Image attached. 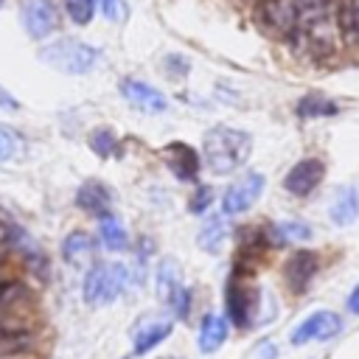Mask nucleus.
Returning a JSON list of instances; mask_svg holds the SVG:
<instances>
[{"instance_id":"f257e3e1","label":"nucleus","mask_w":359,"mask_h":359,"mask_svg":"<svg viewBox=\"0 0 359 359\" xmlns=\"http://www.w3.org/2000/svg\"><path fill=\"white\" fill-rule=\"evenodd\" d=\"M252 151V137L244 129L213 126L202 140V160L213 174H233L247 163Z\"/></svg>"},{"instance_id":"f03ea898","label":"nucleus","mask_w":359,"mask_h":359,"mask_svg":"<svg viewBox=\"0 0 359 359\" xmlns=\"http://www.w3.org/2000/svg\"><path fill=\"white\" fill-rule=\"evenodd\" d=\"M39 59L59 70V73H70V76H84L95 67V48L84 45L81 39H73V36H62V39H53L48 45L39 48Z\"/></svg>"},{"instance_id":"7ed1b4c3","label":"nucleus","mask_w":359,"mask_h":359,"mask_svg":"<svg viewBox=\"0 0 359 359\" xmlns=\"http://www.w3.org/2000/svg\"><path fill=\"white\" fill-rule=\"evenodd\" d=\"M129 283V269L123 264H95L93 269H87L84 275V300L93 306H107L112 300H118L123 294Z\"/></svg>"},{"instance_id":"20e7f679","label":"nucleus","mask_w":359,"mask_h":359,"mask_svg":"<svg viewBox=\"0 0 359 359\" xmlns=\"http://www.w3.org/2000/svg\"><path fill=\"white\" fill-rule=\"evenodd\" d=\"M255 17L261 20L264 28L283 34V36H292L300 25L303 3H297V0H261L255 8Z\"/></svg>"},{"instance_id":"39448f33","label":"nucleus","mask_w":359,"mask_h":359,"mask_svg":"<svg viewBox=\"0 0 359 359\" xmlns=\"http://www.w3.org/2000/svg\"><path fill=\"white\" fill-rule=\"evenodd\" d=\"M157 292H160V297L171 306V311L180 320L188 317V311H191V292L185 289L182 272H180V266L171 258L160 261V266H157Z\"/></svg>"},{"instance_id":"423d86ee","label":"nucleus","mask_w":359,"mask_h":359,"mask_svg":"<svg viewBox=\"0 0 359 359\" xmlns=\"http://www.w3.org/2000/svg\"><path fill=\"white\" fill-rule=\"evenodd\" d=\"M261 191H264V174L250 171V174H244L241 180H236V182L224 191V196H222V210H224L227 216H238V213L250 210V208L258 202Z\"/></svg>"},{"instance_id":"0eeeda50","label":"nucleus","mask_w":359,"mask_h":359,"mask_svg":"<svg viewBox=\"0 0 359 359\" xmlns=\"http://www.w3.org/2000/svg\"><path fill=\"white\" fill-rule=\"evenodd\" d=\"M121 95L129 107H135L143 115H160V112L168 109V98L160 90H154L151 84L140 81V79H123L121 81Z\"/></svg>"},{"instance_id":"6e6552de","label":"nucleus","mask_w":359,"mask_h":359,"mask_svg":"<svg viewBox=\"0 0 359 359\" xmlns=\"http://www.w3.org/2000/svg\"><path fill=\"white\" fill-rule=\"evenodd\" d=\"M22 25L31 39H39V42L48 39L59 25L53 0H25L22 3Z\"/></svg>"},{"instance_id":"1a4fd4ad","label":"nucleus","mask_w":359,"mask_h":359,"mask_svg":"<svg viewBox=\"0 0 359 359\" xmlns=\"http://www.w3.org/2000/svg\"><path fill=\"white\" fill-rule=\"evenodd\" d=\"M325 177V163L317 160V157H306L300 163H294L286 177H283V188L294 196H309Z\"/></svg>"},{"instance_id":"9d476101","label":"nucleus","mask_w":359,"mask_h":359,"mask_svg":"<svg viewBox=\"0 0 359 359\" xmlns=\"http://www.w3.org/2000/svg\"><path fill=\"white\" fill-rule=\"evenodd\" d=\"M339 317L334 311H314L309 314L294 331H292V342L294 345H303V342H311V339H328L339 331Z\"/></svg>"},{"instance_id":"9b49d317","label":"nucleus","mask_w":359,"mask_h":359,"mask_svg":"<svg viewBox=\"0 0 359 359\" xmlns=\"http://www.w3.org/2000/svg\"><path fill=\"white\" fill-rule=\"evenodd\" d=\"M317 266H320V261H317L314 252H309V250L292 252V258H289L286 266H283V278H286L289 289H292V292H303V289L311 283V278L317 275Z\"/></svg>"},{"instance_id":"f8f14e48","label":"nucleus","mask_w":359,"mask_h":359,"mask_svg":"<svg viewBox=\"0 0 359 359\" xmlns=\"http://www.w3.org/2000/svg\"><path fill=\"white\" fill-rule=\"evenodd\" d=\"M163 157H165V165L171 168L174 177L185 180V182L196 180V174H199V154L188 143H168L163 149Z\"/></svg>"},{"instance_id":"ddd939ff","label":"nucleus","mask_w":359,"mask_h":359,"mask_svg":"<svg viewBox=\"0 0 359 359\" xmlns=\"http://www.w3.org/2000/svg\"><path fill=\"white\" fill-rule=\"evenodd\" d=\"M76 205L81 210H87L90 216H109V208H112V194L109 188L101 182V180H87L79 191H76Z\"/></svg>"},{"instance_id":"4468645a","label":"nucleus","mask_w":359,"mask_h":359,"mask_svg":"<svg viewBox=\"0 0 359 359\" xmlns=\"http://www.w3.org/2000/svg\"><path fill=\"white\" fill-rule=\"evenodd\" d=\"M171 334V323L168 320H157V317H143L135 331H132V342L137 353H149L157 342H163Z\"/></svg>"},{"instance_id":"2eb2a0df","label":"nucleus","mask_w":359,"mask_h":359,"mask_svg":"<svg viewBox=\"0 0 359 359\" xmlns=\"http://www.w3.org/2000/svg\"><path fill=\"white\" fill-rule=\"evenodd\" d=\"M224 300H227V317L247 328L250 325V314H252V292L247 286H241L236 278L227 283V292H224Z\"/></svg>"},{"instance_id":"dca6fc26","label":"nucleus","mask_w":359,"mask_h":359,"mask_svg":"<svg viewBox=\"0 0 359 359\" xmlns=\"http://www.w3.org/2000/svg\"><path fill=\"white\" fill-rule=\"evenodd\" d=\"M359 216V191L356 188H339L331 202V222L334 224H351Z\"/></svg>"},{"instance_id":"f3484780","label":"nucleus","mask_w":359,"mask_h":359,"mask_svg":"<svg viewBox=\"0 0 359 359\" xmlns=\"http://www.w3.org/2000/svg\"><path fill=\"white\" fill-rule=\"evenodd\" d=\"M227 339V317L222 314H208L199 325V351L213 353L222 342Z\"/></svg>"},{"instance_id":"a211bd4d","label":"nucleus","mask_w":359,"mask_h":359,"mask_svg":"<svg viewBox=\"0 0 359 359\" xmlns=\"http://www.w3.org/2000/svg\"><path fill=\"white\" fill-rule=\"evenodd\" d=\"M93 252H95V244H93V238H90L87 233H81V230L70 233V236L62 241V255H65V261H70V264H76V266H81L84 261H90Z\"/></svg>"},{"instance_id":"6ab92c4d","label":"nucleus","mask_w":359,"mask_h":359,"mask_svg":"<svg viewBox=\"0 0 359 359\" xmlns=\"http://www.w3.org/2000/svg\"><path fill=\"white\" fill-rule=\"evenodd\" d=\"M337 112H339L337 104L328 101L325 95H317V93L303 95V98L297 101V115H300V118H331V115H337Z\"/></svg>"},{"instance_id":"aec40b11","label":"nucleus","mask_w":359,"mask_h":359,"mask_svg":"<svg viewBox=\"0 0 359 359\" xmlns=\"http://www.w3.org/2000/svg\"><path fill=\"white\" fill-rule=\"evenodd\" d=\"M101 241H104L107 250H115V252H121V250L129 247V236H126L123 224H121L112 213L101 219Z\"/></svg>"},{"instance_id":"412c9836","label":"nucleus","mask_w":359,"mask_h":359,"mask_svg":"<svg viewBox=\"0 0 359 359\" xmlns=\"http://www.w3.org/2000/svg\"><path fill=\"white\" fill-rule=\"evenodd\" d=\"M224 236H227L224 222H222L219 216H210V219L202 224V230H199V247L208 250V252H219Z\"/></svg>"},{"instance_id":"4be33fe9","label":"nucleus","mask_w":359,"mask_h":359,"mask_svg":"<svg viewBox=\"0 0 359 359\" xmlns=\"http://www.w3.org/2000/svg\"><path fill=\"white\" fill-rule=\"evenodd\" d=\"M90 149L98 154V157H112L115 151H118V135H115V129H109V126H98V129H93L90 132Z\"/></svg>"},{"instance_id":"5701e85b","label":"nucleus","mask_w":359,"mask_h":359,"mask_svg":"<svg viewBox=\"0 0 359 359\" xmlns=\"http://www.w3.org/2000/svg\"><path fill=\"white\" fill-rule=\"evenodd\" d=\"M272 233H275V241H306V238H311V227L309 224H303V222H280V224H275L272 227Z\"/></svg>"},{"instance_id":"b1692460","label":"nucleus","mask_w":359,"mask_h":359,"mask_svg":"<svg viewBox=\"0 0 359 359\" xmlns=\"http://www.w3.org/2000/svg\"><path fill=\"white\" fill-rule=\"evenodd\" d=\"M95 3H98V0H62V6H65V11H67L70 22H76V25H87V22L93 20Z\"/></svg>"},{"instance_id":"393cba45","label":"nucleus","mask_w":359,"mask_h":359,"mask_svg":"<svg viewBox=\"0 0 359 359\" xmlns=\"http://www.w3.org/2000/svg\"><path fill=\"white\" fill-rule=\"evenodd\" d=\"M342 31L348 39L359 42V0H348L342 8Z\"/></svg>"},{"instance_id":"a878e982","label":"nucleus","mask_w":359,"mask_h":359,"mask_svg":"<svg viewBox=\"0 0 359 359\" xmlns=\"http://www.w3.org/2000/svg\"><path fill=\"white\" fill-rule=\"evenodd\" d=\"M101 3V11H104V17L107 20H121L123 17V6H121V0H98Z\"/></svg>"},{"instance_id":"bb28decb","label":"nucleus","mask_w":359,"mask_h":359,"mask_svg":"<svg viewBox=\"0 0 359 359\" xmlns=\"http://www.w3.org/2000/svg\"><path fill=\"white\" fill-rule=\"evenodd\" d=\"M208 205H210V188H199V191L194 194V199H191V210H194V213H202Z\"/></svg>"},{"instance_id":"cd10ccee","label":"nucleus","mask_w":359,"mask_h":359,"mask_svg":"<svg viewBox=\"0 0 359 359\" xmlns=\"http://www.w3.org/2000/svg\"><path fill=\"white\" fill-rule=\"evenodd\" d=\"M17 107H20V104H17V98H14L3 84H0V109H17Z\"/></svg>"},{"instance_id":"c85d7f7f","label":"nucleus","mask_w":359,"mask_h":359,"mask_svg":"<svg viewBox=\"0 0 359 359\" xmlns=\"http://www.w3.org/2000/svg\"><path fill=\"white\" fill-rule=\"evenodd\" d=\"M11 151H14L11 137H8L6 132H0V160H8V157H11Z\"/></svg>"},{"instance_id":"c756f323","label":"nucleus","mask_w":359,"mask_h":359,"mask_svg":"<svg viewBox=\"0 0 359 359\" xmlns=\"http://www.w3.org/2000/svg\"><path fill=\"white\" fill-rule=\"evenodd\" d=\"M348 311H351V314H359V286L348 294Z\"/></svg>"},{"instance_id":"7c9ffc66","label":"nucleus","mask_w":359,"mask_h":359,"mask_svg":"<svg viewBox=\"0 0 359 359\" xmlns=\"http://www.w3.org/2000/svg\"><path fill=\"white\" fill-rule=\"evenodd\" d=\"M165 359H174V356H165Z\"/></svg>"},{"instance_id":"2f4dec72","label":"nucleus","mask_w":359,"mask_h":359,"mask_svg":"<svg viewBox=\"0 0 359 359\" xmlns=\"http://www.w3.org/2000/svg\"><path fill=\"white\" fill-rule=\"evenodd\" d=\"M0 6H3V0H0Z\"/></svg>"}]
</instances>
